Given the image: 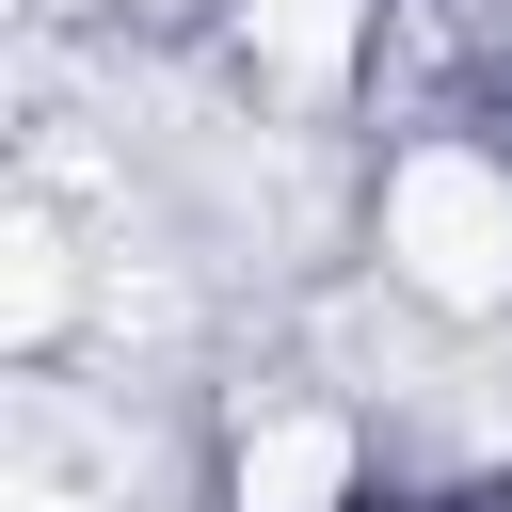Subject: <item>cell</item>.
Instances as JSON below:
<instances>
[{"label": "cell", "mask_w": 512, "mask_h": 512, "mask_svg": "<svg viewBox=\"0 0 512 512\" xmlns=\"http://www.w3.org/2000/svg\"><path fill=\"white\" fill-rule=\"evenodd\" d=\"M384 256H400L432 304H496V288H512V176L464 160V144H416L400 192H384Z\"/></svg>", "instance_id": "cell-1"}]
</instances>
